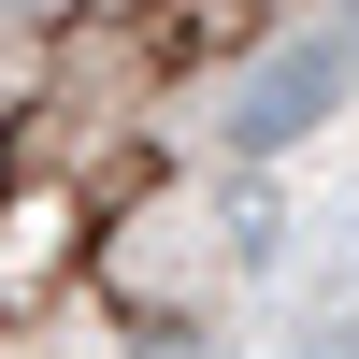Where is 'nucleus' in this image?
I'll return each mask as SVG.
<instances>
[{"instance_id": "1", "label": "nucleus", "mask_w": 359, "mask_h": 359, "mask_svg": "<svg viewBox=\"0 0 359 359\" xmlns=\"http://www.w3.org/2000/svg\"><path fill=\"white\" fill-rule=\"evenodd\" d=\"M273 29L287 0H0V359H201Z\"/></svg>"}]
</instances>
